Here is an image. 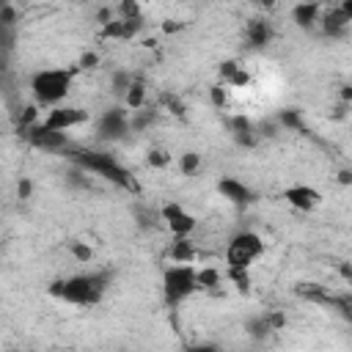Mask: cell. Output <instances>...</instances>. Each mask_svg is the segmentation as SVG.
<instances>
[{"instance_id":"cell-1","label":"cell","mask_w":352,"mask_h":352,"mask_svg":"<svg viewBox=\"0 0 352 352\" xmlns=\"http://www.w3.org/2000/svg\"><path fill=\"white\" fill-rule=\"evenodd\" d=\"M108 286H110V275L102 273V270L75 273V275L53 281L50 294L64 300V303H72V305H97V303H102Z\"/></svg>"},{"instance_id":"cell-2","label":"cell","mask_w":352,"mask_h":352,"mask_svg":"<svg viewBox=\"0 0 352 352\" xmlns=\"http://www.w3.org/2000/svg\"><path fill=\"white\" fill-rule=\"evenodd\" d=\"M75 86V69H39L31 77V97L34 105L42 110H55L66 102Z\"/></svg>"},{"instance_id":"cell-3","label":"cell","mask_w":352,"mask_h":352,"mask_svg":"<svg viewBox=\"0 0 352 352\" xmlns=\"http://www.w3.org/2000/svg\"><path fill=\"white\" fill-rule=\"evenodd\" d=\"M72 162L77 168H83L86 173L91 176H105V179H110L113 185L124 188V190H135V179L132 173L116 160V154L110 151H99V149H83V151H75L72 149Z\"/></svg>"},{"instance_id":"cell-4","label":"cell","mask_w":352,"mask_h":352,"mask_svg":"<svg viewBox=\"0 0 352 352\" xmlns=\"http://www.w3.org/2000/svg\"><path fill=\"white\" fill-rule=\"evenodd\" d=\"M199 292V267L196 264H168L162 273V297L168 308L182 305Z\"/></svg>"},{"instance_id":"cell-5","label":"cell","mask_w":352,"mask_h":352,"mask_svg":"<svg viewBox=\"0 0 352 352\" xmlns=\"http://www.w3.org/2000/svg\"><path fill=\"white\" fill-rule=\"evenodd\" d=\"M264 253V240L245 229V231H237L229 245H226V264L229 270H251V264Z\"/></svg>"},{"instance_id":"cell-6","label":"cell","mask_w":352,"mask_h":352,"mask_svg":"<svg viewBox=\"0 0 352 352\" xmlns=\"http://www.w3.org/2000/svg\"><path fill=\"white\" fill-rule=\"evenodd\" d=\"M129 118L132 113L124 108V105H116V108H108L99 121H97V140L99 143H116V140H124L132 127H129Z\"/></svg>"},{"instance_id":"cell-7","label":"cell","mask_w":352,"mask_h":352,"mask_svg":"<svg viewBox=\"0 0 352 352\" xmlns=\"http://www.w3.org/2000/svg\"><path fill=\"white\" fill-rule=\"evenodd\" d=\"M28 138V143L45 154H72V140L66 132H55V129H47L45 124H36L34 129L23 132Z\"/></svg>"},{"instance_id":"cell-8","label":"cell","mask_w":352,"mask_h":352,"mask_svg":"<svg viewBox=\"0 0 352 352\" xmlns=\"http://www.w3.org/2000/svg\"><path fill=\"white\" fill-rule=\"evenodd\" d=\"M160 218H162L165 229L173 234V240H188V237L196 231V226H199V221H196L182 204H176V201H168V204L160 210Z\"/></svg>"},{"instance_id":"cell-9","label":"cell","mask_w":352,"mask_h":352,"mask_svg":"<svg viewBox=\"0 0 352 352\" xmlns=\"http://www.w3.org/2000/svg\"><path fill=\"white\" fill-rule=\"evenodd\" d=\"M86 121H88V110L75 108V105H61L55 110H47L45 118H42V124L47 129H55V132H69V129H75Z\"/></svg>"},{"instance_id":"cell-10","label":"cell","mask_w":352,"mask_h":352,"mask_svg":"<svg viewBox=\"0 0 352 352\" xmlns=\"http://www.w3.org/2000/svg\"><path fill=\"white\" fill-rule=\"evenodd\" d=\"M284 199L297 212H314L322 204V193L316 188H311V185H292V188L284 190Z\"/></svg>"},{"instance_id":"cell-11","label":"cell","mask_w":352,"mask_h":352,"mask_svg":"<svg viewBox=\"0 0 352 352\" xmlns=\"http://www.w3.org/2000/svg\"><path fill=\"white\" fill-rule=\"evenodd\" d=\"M218 193H221L223 201H229V204H234V207H248V204H253V190H251L245 182L234 179V176H223V179L218 182Z\"/></svg>"},{"instance_id":"cell-12","label":"cell","mask_w":352,"mask_h":352,"mask_svg":"<svg viewBox=\"0 0 352 352\" xmlns=\"http://www.w3.org/2000/svg\"><path fill=\"white\" fill-rule=\"evenodd\" d=\"M349 20L347 14L341 12V6H322V20H319V31L330 39H338V36H347L349 31Z\"/></svg>"},{"instance_id":"cell-13","label":"cell","mask_w":352,"mask_h":352,"mask_svg":"<svg viewBox=\"0 0 352 352\" xmlns=\"http://www.w3.org/2000/svg\"><path fill=\"white\" fill-rule=\"evenodd\" d=\"M229 129H231V135H234V140L240 143V146H245V149H253L262 138H259V132H256V124L248 118V116H231V121H229Z\"/></svg>"},{"instance_id":"cell-14","label":"cell","mask_w":352,"mask_h":352,"mask_svg":"<svg viewBox=\"0 0 352 352\" xmlns=\"http://www.w3.org/2000/svg\"><path fill=\"white\" fill-rule=\"evenodd\" d=\"M319 20H322V6L316 3H297L292 6V23L303 31H311V28H319Z\"/></svg>"},{"instance_id":"cell-15","label":"cell","mask_w":352,"mask_h":352,"mask_svg":"<svg viewBox=\"0 0 352 352\" xmlns=\"http://www.w3.org/2000/svg\"><path fill=\"white\" fill-rule=\"evenodd\" d=\"M245 36H248V45L251 47H267L273 42L275 31H273V23L270 20H251L245 25Z\"/></svg>"},{"instance_id":"cell-16","label":"cell","mask_w":352,"mask_h":352,"mask_svg":"<svg viewBox=\"0 0 352 352\" xmlns=\"http://www.w3.org/2000/svg\"><path fill=\"white\" fill-rule=\"evenodd\" d=\"M199 256V248L193 245V240H173L168 248V264H193Z\"/></svg>"},{"instance_id":"cell-17","label":"cell","mask_w":352,"mask_h":352,"mask_svg":"<svg viewBox=\"0 0 352 352\" xmlns=\"http://www.w3.org/2000/svg\"><path fill=\"white\" fill-rule=\"evenodd\" d=\"M146 97H149L146 80H143L140 75H135V83H132V88H129L127 97H124V108H127L129 113H138V110L146 108Z\"/></svg>"},{"instance_id":"cell-18","label":"cell","mask_w":352,"mask_h":352,"mask_svg":"<svg viewBox=\"0 0 352 352\" xmlns=\"http://www.w3.org/2000/svg\"><path fill=\"white\" fill-rule=\"evenodd\" d=\"M297 294L314 305H327L330 303V286H322V284H300L297 286Z\"/></svg>"},{"instance_id":"cell-19","label":"cell","mask_w":352,"mask_h":352,"mask_svg":"<svg viewBox=\"0 0 352 352\" xmlns=\"http://www.w3.org/2000/svg\"><path fill=\"white\" fill-rule=\"evenodd\" d=\"M223 273H221V267H212V264H204V267H199V292H212V289H218L221 284H223Z\"/></svg>"},{"instance_id":"cell-20","label":"cell","mask_w":352,"mask_h":352,"mask_svg":"<svg viewBox=\"0 0 352 352\" xmlns=\"http://www.w3.org/2000/svg\"><path fill=\"white\" fill-rule=\"evenodd\" d=\"M132 83H135V75L129 72V69H113V75H110V91L124 102V97H127V91L132 88Z\"/></svg>"},{"instance_id":"cell-21","label":"cell","mask_w":352,"mask_h":352,"mask_svg":"<svg viewBox=\"0 0 352 352\" xmlns=\"http://www.w3.org/2000/svg\"><path fill=\"white\" fill-rule=\"evenodd\" d=\"M327 308H333L344 322L352 325V292H333Z\"/></svg>"},{"instance_id":"cell-22","label":"cell","mask_w":352,"mask_h":352,"mask_svg":"<svg viewBox=\"0 0 352 352\" xmlns=\"http://www.w3.org/2000/svg\"><path fill=\"white\" fill-rule=\"evenodd\" d=\"M176 168H179L182 176H196L201 171V154L199 151H182L179 160H176Z\"/></svg>"},{"instance_id":"cell-23","label":"cell","mask_w":352,"mask_h":352,"mask_svg":"<svg viewBox=\"0 0 352 352\" xmlns=\"http://www.w3.org/2000/svg\"><path fill=\"white\" fill-rule=\"evenodd\" d=\"M245 333H248L251 338H256V341L267 338V336L273 333V327H270V319H267V314H262V316H253V319H248V322H245Z\"/></svg>"},{"instance_id":"cell-24","label":"cell","mask_w":352,"mask_h":352,"mask_svg":"<svg viewBox=\"0 0 352 352\" xmlns=\"http://www.w3.org/2000/svg\"><path fill=\"white\" fill-rule=\"evenodd\" d=\"M154 121H157V108H143V110L132 113L129 127H132V132H146V129H149Z\"/></svg>"},{"instance_id":"cell-25","label":"cell","mask_w":352,"mask_h":352,"mask_svg":"<svg viewBox=\"0 0 352 352\" xmlns=\"http://www.w3.org/2000/svg\"><path fill=\"white\" fill-rule=\"evenodd\" d=\"M17 23H20V14H17L14 3L0 6V28H3V31H17Z\"/></svg>"},{"instance_id":"cell-26","label":"cell","mask_w":352,"mask_h":352,"mask_svg":"<svg viewBox=\"0 0 352 352\" xmlns=\"http://www.w3.org/2000/svg\"><path fill=\"white\" fill-rule=\"evenodd\" d=\"M69 253H72V259H75L77 264H88L91 256H94V251H91L86 242H69Z\"/></svg>"},{"instance_id":"cell-27","label":"cell","mask_w":352,"mask_h":352,"mask_svg":"<svg viewBox=\"0 0 352 352\" xmlns=\"http://www.w3.org/2000/svg\"><path fill=\"white\" fill-rule=\"evenodd\" d=\"M226 275L234 281V286L237 289H251V275H248V270H226Z\"/></svg>"},{"instance_id":"cell-28","label":"cell","mask_w":352,"mask_h":352,"mask_svg":"<svg viewBox=\"0 0 352 352\" xmlns=\"http://www.w3.org/2000/svg\"><path fill=\"white\" fill-rule=\"evenodd\" d=\"M162 105H165V108H168V113H173V116H185V102H182L179 97L165 94V97H162Z\"/></svg>"},{"instance_id":"cell-29","label":"cell","mask_w":352,"mask_h":352,"mask_svg":"<svg viewBox=\"0 0 352 352\" xmlns=\"http://www.w3.org/2000/svg\"><path fill=\"white\" fill-rule=\"evenodd\" d=\"M171 162V154L168 151H162V149H151L149 151V165L151 168H165Z\"/></svg>"},{"instance_id":"cell-30","label":"cell","mask_w":352,"mask_h":352,"mask_svg":"<svg viewBox=\"0 0 352 352\" xmlns=\"http://www.w3.org/2000/svg\"><path fill=\"white\" fill-rule=\"evenodd\" d=\"M97 66H99V55L97 53H83L80 61H77V69H83V72H91Z\"/></svg>"},{"instance_id":"cell-31","label":"cell","mask_w":352,"mask_h":352,"mask_svg":"<svg viewBox=\"0 0 352 352\" xmlns=\"http://www.w3.org/2000/svg\"><path fill=\"white\" fill-rule=\"evenodd\" d=\"M34 196V182L28 179V176H23V179L17 182V199H23V201H28Z\"/></svg>"},{"instance_id":"cell-32","label":"cell","mask_w":352,"mask_h":352,"mask_svg":"<svg viewBox=\"0 0 352 352\" xmlns=\"http://www.w3.org/2000/svg\"><path fill=\"white\" fill-rule=\"evenodd\" d=\"M226 99H229V88H226V86H215V88H212V105H215V108H223Z\"/></svg>"},{"instance_id":"cell-33","label":"cell","mask_w":352,"mask_h":352,"mask_svg":"<svg viewBox=\"0 0 352 352\" xmlns=\"http://www.w3.org/2000/svg\"><path fill=\"white\" fill-rule=\"evenodd\" d=\"M338 275H341V281L347 286H352V262H341L338 264Z\"/></svg>"},{"instance_id":"cell-34","label":"cell","mask_w":352,"mask_h":352,"mask_svg":"<svg viewBox=\"0 0 352 352\" xmlns=\"http://www.w3.org/2000/svg\"><path fill=\"white\" fill-rule=\"evenodd\" d=\"M267 319H270V327H273V330H281V327L286 325V316H284L281 311H273V314H267Z\"/></svg>"},{"instance_id":"cell-35","label":"cell","mask_w":352,"mask_h":352,"mask_svg":"<svg viewBox=\"0 0 352 352\" xmlns=\"http://www.w3.org/2000/svg\"><path fill=\"white\" fill-rule=\"evenodd\" d=\"M336 182H338V185H352V168H341V171L336 173Z\"/></svg>"},{"instance_id":"cell-36","label":"cell","mask_w":352,"mask_h":352,"mask_svg":"<svg viewBox=\"0 0 352 352\" xmlns=\"http://www.w3.org/2000/svg\"><path fill=\"white\" fill-rule=\"evenodd\" d=\"M341 102H344V105L352 102V86H344V88H341Z\"/></svg>"},{"instance_id":"cell-37","label":"cell","mask_w":352,"mask_h":352,"mask_svg":"<svg viewBox=\"0 0 352 352\" xmlns=\"http://www.w3.org/2000/svg\"><path fill=\"white\" fill-rule=\"evenodd\" d=\"M338 6H341V12L347 14V20L352 23V0H344V3H338Z\"/></svg>"},{"instance_id":"cell-38","label":"cell","mask_w":352,"mask_h":352,"mask_svg":"<svg viewBox=\"0 0 352 352\" xmlns=\"http://www.w3.org/2000/svg\"><path fill=\"white\" fill-rule=\"evenodd\" d=\"M190 352H218L215 347H210V344H201V347H193Z\"/></svg>"}]
</instances>
